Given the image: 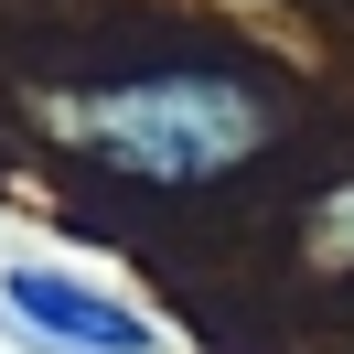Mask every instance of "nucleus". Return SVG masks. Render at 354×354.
Returning <instances> with one entry per match:
<instances>
[{
    "mask_svg": "<svg viewBox=\"0 0 354 354\" xmlns=\"http://www.w3.org/2000/svg\"><path fill=\"white\" fill-rule=\"evenodd\" d=\"M44 129L65 140V151H86L97 172H118V183L183 194V183H215V172H236V161H258L268 140H279V108H268V86H247V75L161 65V75L44 97Z\"/></svg>",
    "mask_w": 354,
    "mask_h": 354,
    "instance_id": "1",
    "label": "nucleus"
},
{
    "mask_svg": "<svg viewBox=\"0 0 354 354\" xmlns=\"http://www.w3.org/2000/svg\"><path fill=\"white\" fill-rule=\"evenodd\" d=\"M0 301L22 311L32 333L75 344V354H151V322H140L129 301H108V290H86V279H54V268H0Z\"/></svg>",
    "mask_w": 354,
    "mask_h": 354,
    "instance_id": "2",
    "label": "nucleus"
},
{
    "mask_svg": "<svg viewBox=\"0 0 354 354\" xmlns=\"http://www.w3.org/2000/svg\"><path fill=\"white\" fill-rule=\"evenodd\" d=\"M301 247H311V268H354V183H333V194L311 204Z\"/></svg>",
    "mask_w": 354,
    "mask_h": 354,
    "instance_id": "3",
    "label": "nucleus"
}]
</instances>
